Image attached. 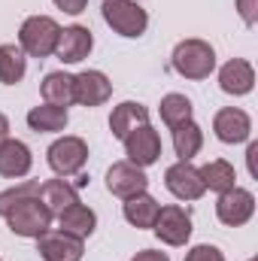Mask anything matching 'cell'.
<instances>
[{"instance_id":"1","label":"cell","mask_w":258,"mask_h":261,"mask_svg":"<svg viewBox=\"0 0 258 261\" xmlns=\"http://www.w3.org/2000/svg\"><path fill=\"white\" fill-rule=\"evenodd\" d=\"M61 40V24L52 15H31L18 28V49L28 58H49L55 55Z\"/></svg>"},{"instance_id":"2","label":"cell","mask_w":258,"mask_h":261,"mask_svg":"<svg viewBox=\"0 0 258 261\" xmlns=\"http://www.w3.org/2000/svg\"><path fill=\"white\" fill-rule=\"evenodd\" d=\"M170 67L183 76V79H207L213 70H216V49L207 43V40H179L173 55H170Z\"/></svg>"},{"instance_id":"3","label":"cell","mask_w":258,"mask_h":261,"mask_svg":"<svg viewBox=\"0 0 258 261\" xmlns=\"http://www.w3.org/2000/svg\"><path fill=\"white\" fill-rule=\"evenodd\" d=\"M6 228L15 234V237H31L37 240L40 234H46L52 228V213L43 206V200L37 195L21 197L12 210H6Z\"/></svg>"},{"instance_id":"4","label":"cell","mask_w":258,"mask_h":261,"mask_svg":"<svg viewBox=\"0 0 258 261\" xmlns=\"http://www.w3.org/2000/svg\"><path fill=\"white\" fill-rule=\"evenodd\" d=\"M104 21L125 40H137L149 28V12L137 0H104L100 6Z\"/></svg>"},{"instance_id":"5","label":"cell","mask_w":258,"mask_h":261,"mask_svg":"<svg viewBox=\"0 0 258 261\" xmlns=\"http://www.w3.org/2000/svg\"><path fill=\"white\" fill-rule=\"evenodd\" d=\"M46 161H49V167H52L58 176H76V173H82V167H85V161H88V143H85L82 137L64 134V137H58V140L49 146Z\"/></svg>"},{"instance_id":"6","label":"cell","mask_w":258,"mask_h":261,"mask_svg":"<svg viewBox=\"0 0 258 261\" xmlns=\"http://www.w3.org/2000/svg\"><path fill=\"white\" fill-rule=\"evenodd\" d=\"M155 237L167 246H186L189 237H192V213L179 203H170V206H161L158 210V219L152 225Z\"/></svg>"},{"instance_id":"7","label":"cell","mask_w":258,"mask_h":261,"mask_svg":"<svg viewBox=\"0 0 258 261\" xmlns=\"http://www.w3.org/2000/svg\"><path fill=\"white\" fill-rule=\"evenodd\" d=\"M164 186L176 200H200L207 195L200 167H194L192 161H176L164 170Z\"/></svg>"},{"instance_id":"8","label":"cell","mask_w":258,"mask_h":261,"mask_svg":"<svg viewBox=\"0 0 258 261\" xmlns=\"http://www.w3.org/2000/svg\"><path fill=\"white\" fill-rule=\"evenodd\" d=\"M216 216L228 228L246 225L255 216V195L249 189H240V186H234L231 192H222L219 200H216Z\"/></svg>"},{"instance_id":"9","label":"cell","mask_w":258,"mask_h":261,"mask_svg":"<svg viewBox=\"0 0 258 261\" xmlns=\"http://www.w3.org/2000/svg\"><path fill=\"white\" fill-rule=\"evenodd\" d=\"M37 252L43 261H82L85 255V240L67 234V231H46L37 237Z\"/></svg>"},{"instance_id":"10","label":"cell","mask_w":258,"mask_h":261,"mask_svg":"<svg viewBox=\"0 0 258 261\" xmlns=\"http://www.w3.org/2000/svg\"><path fill=\"white\" fill-rule=\"evenodd\" d=\"M125 143V155H128L131 164L137 167H152L158 158H161V137L152 125H140L137 130H131L128 137L122 140Z\"/></svg>"},{"instance_id":"11","label":"cell","mask_w":258,"mask_h":261,"mask_svg":"<svg viewBox=\"0 0 258 261\" xmlns=\"http://www.w3.org/2000/svg\"><path fill=\"white\" fill-rule=\"evenodd\" d=\"M113 97V82L104 70H82L73 76V100L79 107H100Z\"/></svg>"},{"instance_id":"12","label":"cell","mask_w":258,"mask_h":261,"mask_svg":"<svg viewBox=\"0 0 258 261\" xmlns=\"http://www.w3.org/2000/svg\"><path fill=\"white\" fill-rule=\"evenodd\" d=\"M107 189H110V195L128 200V197H134V195H140V192L149 189V176H146L143 167H137V164H131V161H116V164L107 170Z\"/></svg>"},{"instance_id":"13","label":"cell","mask_w":258,"mask_h":261,"mask_svg":"<svg viewBox=\"0 0 258 261\" xmlns=\"http://www.w3.org/2000/svg\"><path fill=\"white\" fill-rule=\"evenodd\" d=\"M213 130L222 143L228 146H237V143H246L252 137V119L246 110L240 107H225L213 116Z\"/></svg>"},{"instance_id":"14","label":"cell","mask_w":258,"mask_h":261,"mask_svg":"<svg viewBox=\"0 0 258 261\" xmlns=\"http://www.w3.org/2000/svg\"><path fill=\"white\" fill-rule=\"evenodd\" d=\"M94 49V37L85 24H70V28H61V40H58V61L61 64H79L91 55Z\"/></svg>"},{"instance_id":"15","label":"cell","mask_w":258,"mask_h":261,"mask_svg":"<svg viewBox=\"0 0 258 261\" xmlns=\"http://www.w3.org/2000/svg\"><path fill=\"white\" fill-rule=\"evenodd\" d=\"M34 167V155H31V146L21 143V140H12L6 137L0 143V176L3 179H24Z\"/></svg>"},{"instance_id":"16","label":"cell","mask_w":258,"mask_h":261,"mask_svg":"<svg viewBox=\"0 0 258 261\" xmlns=\"http://www.w3.org/2000/svg\"><path fill=\"white\" fill-rule=\"evenodd\" d=\"M219 88L231 97H243L255 88V67L246 58H231L219 70Z\"/></svg>"},{"instance_id":"17","label":"cell","mask_w":258,"mask_h":261,"mask_svg":"<svg viewBox=\"0 0 258 261\" xmlns=\"http://www.w3.org/2000/svg\"><path fill=\"white\" fill-rule=\"evenodd\" d=\"M140 125H149V110L137 100H122L119 107H113V116H110V130L113 137L125 140L131 130H137Z\"/></svg>"},{"instance_id":"18","label":"cell","mask_w":258,"mask_h":261,"mask_svg":"<svg viewBox=\"0 0 258 261\" xmlns=\"http://www.w3.org/2000/svg\"><path fill=\"white\" fill-rule=\"evenodd\" d=\"M37 197L43 200V206H46L52 216H58V213H64L67 206H73V203L79 200V189H76L73 182H67V179H46V182L37 189Z\"/></svg>"},{"instance_id":"19","label":"cell","mask_w":258,"mask_h":261,"mask_svg":"<svg viewBox=\"0 0 258 261\" xmlns=\"http://www.w3.org/2000/svg\"><path fill=\"white\" fill-rule=\"evenodd\" d=\"M58 225H61V231L79 237V240H85L97 228V213L91 206H85L82 200H76L73 206H67L64 213H58Z\"/></svg>"},{"instance_id":"20","label":"cell","mask_w":258,"mask_h":261,"mask_svg":"<svg viewBox=\"0 0 258 261\" xmlns=\"http://www.w3.org/2000/svg\"><path fill=\"white\" fill-rule=\"evenodd\" d=\"M158 210H161V203L149 195V192H140V195L128 197L122 203V216H125V222L134 225V228H152L155 219H158Z\"/></svg>"},{"instance_id":"21","label":"cell","mask_w":258,"mask_h":261,"mask_svg":"<svg viewBox=\"0 0 258 261\" xmlns=\"http://www.w3.org/2000/svg\"><path fill=\"white\" fill-rule=\"evenodd\" d=\"M40 94H43V103H55V107H70L76 103L73 100V76L64 70H52L43 76L40 82Z\"/></svg>"},{"instance_id":"22","label":"cell","mask_w":258,"mask_h":261,"mask_svg":"<svg viewBox=\"0 0 258 261\" xmlns=\"http://www.w3.org/2000/svg\"><path fill=\"white\" fill-rule=\"evenodd\" d=\"M70 116H67L64 107H55V103H40L28 113V128L37 130V134H58L67 128Z\"/></svg>"},{"instance_id":"23","label":"cell","mask_w":258,"mask_h":261,"mask_svg":"<svg viewBox=\"0 0 258 261\" xmlns=\"http://www.w3.org/2000/svg\"><path fill=\"white\" fill-rule=\"evenodd\" d=\"M200 176H203V186H207L210 192H216V195L231 192V189L237 186V170H234V164L225 161V158L207 161V164L200 167Z\"/></svg>"},{"instance_id":"24","label":"cell","mask_w":258,"mask_h":261,"mask_svg":"<svg viewBox=\"0 0 258 261\" xmlns=\"http://www.w3.org/2000/svg\"><path fill=\"white\" fill-rule=\"evenodd\" d=\"M28 73V55L15 43L0 46V82L3 85H18Z\"/></svg>"},{"instance_id":"25","label":"cell","mask_w":258,"mask_h":261,"mask_svg":"<svg viewBox=\"0 0 258 261\" xmlns=\"http://www.w3.org/2000/svg\"><path fill=\"white\" fill-rule=\"evenodd\" d=\"M200 149H203V130L194 119L173 128V152H176L179 161H192Z\"/></svg>"},{"instance_id":"26","label":"cell","mask_w":258,"mask_h":261,"mask_svg":"<svg viewBox=\"0 0 258 261\" xmlns=\"http://www.w3.org/2000/svg\"><path fill=\"white\" fill-rule=\"evenodd\" d=\"M158 113H161V122L173 130L176 125H186V122H192L194 107H192V100H189L186 94H176V91H170V94H164V97H161V103H158Z\"/></svg>"},{"instance_id":"27","label":"cell","mask_w":258,"mask_h":261,"mask_svg":"<svg viewBox=\"0 0 258 261\" xmlns=\"http://www.w3.org/2000/svg\"><path fill=\"white\" fill-rule=\"evenodd\" d=\"M37 189H40V182H34V179H21L18 186H12V189L0 192V216H6V210H12L21 197L37 195Z\"/></svg>"},{"instance_id":"28","label":"cell","mask_w":258,"mask_h":261,"mask_svg":"<svg viewBox=\"0 0 258 261\" xmlns=\"http://www.w3.org/2000/svg\"><path fill=\"white\" fill-rule=\"evenodd\" d=\"M186 261H225V255H222L219 246L200 243V246H192V249L186 252Z\"/></svg>"},{"instance_id":"29","label":"cell","mask_w":258,"mask_h":261,"mask_svg":"<svg viewBox=\"0 0 258 261\" xmlns=\"http://www.w3.org/2000/svg\"><path fill=\"white\" fill-rule=\"evenodd\" d=\"M237 12H240V18H243V24H246V28H255V21H258V0H237Z\"/></svg>"},{"instance_id":"30","label":"cell","mask_w":258,"mask_h":261,"mask_svg":"<svg viewBox=\"0 0 258 261\" xmlns=\"http://www.w3.org/2000/svg\"><path fill=\"white\" fill-rule=\"evenodd\" d=\"M58 9H64L67 15H79L85 6H88V0H52Z\"/></svg>"},{"instance_id":"31","label":"cell","mask_w":258,"mask_h":261,"mask_svg":"<svg viewBox=\"0 0 258 261\" xmlns=\"http://www.w3.org/2000/svg\"><path fill=\"white\" fill-rule=\"evenodd\" d=\"M246 167H249V176L258 179V143L255 140L246 146Z\"/></svg>"},{"instance_id":"32","label":"cell","mask_w":258,"mask_h":261,"mask_svg":"<svg viewBox=\"0 0 258 261\" xmlns=\"http://www.w3.org/2000/svg\"><path fill=\"white\" fill-rule=\"evenodd\" d=\"M131 261H170L167 252H158V249H143V252H137Z\"/></svg>"},{"instance_id":"33","label":"cell","mask_w":258,"mask_h":261,"mask_svg":"<svg viewBox=\"0 0 258 261\" xmlns=\"http://www.w3.org/2000/svg\"><path fill=\"white\" fill-rule=\"evenodd\" d=\"M6 137H9V119H6V116L0 113V143H3Z\"/></svg>"},{"instance_id":"34","label":"cell","mask_w":258,"mask_h":261,"mask_svg":"<svg viewBox=\"0 0 258 261\" xmlns=\"http://www.w3.org/2000/svg\"><path fill=\"white\" fill-rule=\"evenodd\" d=\"M73 186H76V189H85V186H88V176H85V173H76V182H73Z\"/></svg>"},{"instance_id":"35","label":"cell","mask_w":258,"mask_h":261,"mask_svg":"<svg viewBox=\"0 0 258 261\" xmlns=\"http://www.w3.org/2000/svg\"><path fill=\"white\" fill-rule=\"evenodd\" d=\"M249 261H255V258H249Z\"/></svg>"},{"instance_id":"36","label":"cell","mask_w":258,"mask_h":261,"mask_svg":"<svg viewBox=\"0 0 258 261\" xmlns=\"http://www.w3.org/2000/svg\"><path fill=\"white\" fill-rule=\"evenodd\" d=\"M0 261H3V258H0Z\"/></svg>"}]
</instances>
